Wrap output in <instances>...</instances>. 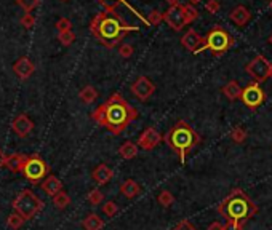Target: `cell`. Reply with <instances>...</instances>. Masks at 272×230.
Instances as JSON below:
<instances>
[{
    "label": "cell",
    "mask_w": 272,
    "mask_h": 230,
    "mask_svg": "<svg viewBox=\"0 0 272 230\" xmlns=\"http://www.w3.org/2000/svg\"><path fill=\"white\" fill-rule=\"evenodd\" d=\"M157 202L158 205H162L163 208H170V206L175 203V197L170 190H162L160 194L157 195Z\"/></svg>",
    "instance_id": "28"
},
{
    "label": "cell",
    "mask_w": 272,
    "mask_h": 230,
    "mask_svg": "<svg viewBox=\"0 0 272 230\" xmlns=\"http://www.w3.org/2000/svg\"><path fill=\"white\" fill-rule=\"evenodd\" d=\"M163 142L167 144L173 152H176L181 163H184L189 152L202 142V137L186 120H178L176 123L163 134Z\"/></svg>",
    "instance_id": "4"
},
{
    "label": "cell",
    "mask_w": 272,
    "mask_h": 230,
    "mask_svg": "<svg viewBox=\"0 0 272 230\" xmlns=\"http://www.w3.org/2000/svg\"><path fill=\"white\" fill-rule=\"evenodd\" d=\"M98 3L103 5L104 8H106V10H109V11H117V8H119L120 5H125V6H128V8H130V10H133V13L138 14V16H139V18H141V19L144 21L146 24H147V18H142L141 14H139L138 11H136L130 3L127 2V0H98ZM147 26H149V24H147Z\"/></svg>",
    "instance_id": "20"
},
{
    "label": "cell",
    "mask_w": 272,
    "mask_h": 230,
    "mask_svg": "<svg viewBox=\"0 0 272 230\" xmlns=\"http://www.w3.org/2000/svg\"><path fill=\"white\" fill-rule=\"evenodd\" d=\"M245 224H240V222H226L224 224V230H244Z\"/></svg>",
    "instance_id": "41"
},
{
    "label": "cell",
    "mask_w": 272,
    "mask_h": 230,
    "mask_svg": "<svg viewBox=\"0 0 272 230\" xmlns=\"http://www.w3.org/2000/svg\"><path fill=\"white\" fill-rule=\"evenodd\" d=\"M24 218H21L19 214L14 211V213H11L8 218H6V226H8L10 229H13V230H18V229H21L22 226H24Z\"/></svg>",
    "instance_id": "29"
},
{
    "label": "cell",
    "mask_w": 272,
    "mask_h": 230,
    "mask_svg": "<svg viewBox=\"0 0 272 230\" xmlns=\"http://www.w3.org/2000/svg\"><path fill=\"white\" fill-rule=\"evenodd\" d=\"M103 213L106 214V216H109V218L116 216V214L119 213V206H117V203H116V202H106V203L103 205Z\"/></svg>",
    "instance_id": "35"
},
{
    "label": "cell",
    "mask_w": 272,
    "mask_h": 230,
    "mask_svg": "<svg viewBox=\"0 0 272 230\" xmlns=\"http://www.w3.org/2000/svg\"><path fill=\"white\" fill-rule=\"evenodd\" d=\"M205 10H207L210 14H216L218 11L221 10V3H220V0H207V3H205Z\"/></svg>",
    "instance_id": "36"
},
{
    "label": "cell",
    "mask_w": 272,
    "mask_h": 230,
    "mask_svg": "<svg viewBox=\"0 0 272 230\" xmlns=\"http://www.w3.org/2000/svg\"><path fill=\"white\" fill-rule=\"evenodd\" d=\"M138 117V111L120 93L111 95L108 101L98 106L92 112V118L96 123L116 136L122 134Z\"/></svg>",
    "instance_id": "1"
},
{
    "label": "cell",
    "mask_w": 272,
    "mask_h": 230,
    "mask_svg": "<svg viewBox=\"0 0 272 230\" xmlns=\"http://www.w3.org/2000/svg\"><path fill=\"white\" fill-rule=\"evenodd\" d=\"M56 29L58 32H66V30H72V22L67 18H59L56 21Z\"/></svg>",
    "instance_id": "37"
},
{
    "label": "cell",
    "mask_w": 272,
    "mask_h": 230,
    "mask_svg": "<svg viewBox=\"0 0 272 230\" xmlns=\"http://www.w3.org/2000/svg\"><path fill=\"white\" fill-rule=\"evenodd\" d=\"M245 71L253 79V82L261 85V83H264L271 77V63L263 55H256L245 66Z\"/></svg>",
    "instance_id": "9"
},
{
    "label": "cell",
    "mask_w": 272,
    "mask_h": 230,
    "mask_svg": "<svg viewBox=\"0 0 272 230\" xmlns=\"http://www.w3.org/2000/svg\"><path fill=\"white\" fill-rule=\"evenodd\" d=\"M82 226L85 230H103L104 229V221L98 216L96 213L88 214V216L82 221Z\"/></svg>",
    "instance_id": "24"
},
{
    "label": "cell",
    "mask_w": 272,
    "mask_h": 230,
    "mask_svg": "<svg viewBox=\"0 0 272 230\" xmlns=\"http://www.w3.org/2000/svg\"><path fill=\"white\" fill-rule=\"evenodd\" d=\"M51 198H53V205H55L58 210H66L67 206L71 205V197L63 190L59 192V194H56L55 197H51Z\"/></svg>",
    "instance_id": "26"
},
{
    "label": "cell",
    "mask_w": 272,
    "mask_h": 230,
    "mask_svg": "<svg viewBox=\"0 0 272 230\" xmlns=\"http://www.w3.org/2000/svg\"><path fill=\"white\" fill-rule=\"evenodd\" d=\"M170 6H173V5H179V0H165Z\"/></svg>",
    "instance_id": "44"
},
{
    "label": "cell",
    "mask_w": 272,
    "mask_h": 230,
    "mask_svg": "<svg viewBox=\"0 0 272 230\" xmlns=\"http://www.w3.org/2000/svg\"><path fill=\"white\" fill-rule=\"evenodd\" d=\"M229 137L231 139L236 142V144H244L247 141V137H248V133H247V129L245 128H242V126H236V128H232V131L229 133Z\"/></svg>",
    "instance_id": "27"
},
{
    "label": "cell",
    "mask_w": 272,
    "mask_h": 230,
    "mask_svg": "<svg viewBox=\"0 0 272 230\" xmlns=\"http://www.w3.org/2000/svg\"><path fill=\"white\" fill-rule=\"evenodd\" d=\"M162 141H163V136L158 133L154 126H147V128L142 129V133L139 134L138 142H136V144H138L142 150H152Z\"/></svg>",
    "instance_id": "12"
},
{
    "label": "cell",
    "mask_w": 272,
    "mask_h": 230,
    "mask_svg": "<svg viewBox=\"0 0 272 230\" xmlns=\"http://www.w3.org/2000/svg\"><path fill=\"white\" fill-rule=\"evenodd\" d=\"M79 98L84 104H92V103L96 101V98H98V90L95 87H92V85H87V87H84L80 90Z\"/></svg>",
    "instance_id": "25"
},
{
    "label": "cell",
    "mask_w": 272,
    "mask_h": 230,
    "mask_svg": "<svg viewBox=\"0 0 272 230\" xmlns=\"http://www.w3.org/2000/svg\"><path fill=\"white\" fill-rule=\"evenodd\" d=\"M138 26H132L120 16L117 11L104 10L98 13L90 22V32L106 48H114L119 43H122L127 34L138 32Z\"/></svg>",
    "instance_id": "2"
},
{
    "label": "cell",
    "mask_w": 272,
    "mask_h": 230,
    "mask_svg": "<svg viewBox=\"0 0 272 230\" xmlns=\"http://www.w3.org/2000/svg\"><path fill=\"white\" fill-rule=\"evenodd\" d=\"M11 206L21 218H24V221H31L43 210V202L31 189H22L13 200Z\"/></svg>",
    "instance_id": "6"
},
{
    "label": "cell",
    "mask_w": 272,
    "mask_h": 230,
    "mask_svg": "<svg viewBox=\"0 0 272 230\" xmlns=\"http://www.w3.org/2000/svg\"><path fill=\"white\" fill-rule=\"evenodd\" d=\"M6 158H8V157H6V153L0 149V168H3L6 165Z\"/></svg>",
    "instance_id": "43"
},
{
    "label": "cell",
    "mask_w": 272,
    "mask_h": 230,
    "mask_svg": "<svg viewBox=\"0 0 272 230\" xmlns=\"http://www.w3.org/2000/svg\"><path fill=\"white\" fill-rule=\"evenodd\" d=\"M130 90H132V93L139 99V101H147V99L155 93V85L147 79L146 75H141L132 83Z\"/></svg>",
    "instance_id": "11"
},
{
    "label": "cell",
    "mask_w": 272,
    "mask_h": 230,
    "mask_svg": "<svg viewBox=\"0 0 272 230\" xmlns=\"http://www.w3.org/2000/svg\"><path fill=\"white\" fill-rule=\"evenodd\" d=\"M26 157L27 155H22V153H11L6 158V168L11 171V173H22V168H24L26 163Z\"/></svg>",
    "instance_id": "19"
},
{
    "label": "cell",
    "mask_w": 272,
    "mask_h": 230,
    "mask_svg": "<svg viewBox=\"0 0 272 230\" xmlns=\"http://www.w3.org/2000/svg\"><path fill=\"white\" fill-rule=\"evenodd\" d=\"M271 2H272V0H269V3H271Z\"/></svg>",
    "instance_id": "50"
},
{
    "label": "cell",
    "mask_w": 272,
    "mask_h": 230,
    "mask_svg": "<svg viewBox=\"0 0 272 230\" xmlns=\"http://www.w3.org/2000/svg\"><path fill=\"white\" fill-rule=\"evenodd\" d=\"M163 21L167 22L173 30H176V32H179L184 26L189 24L186 19V14H184V8L181 3L168 6V10L163 11Z\"/></svg>",
    "instance_id": "10"
},
{
    "label": "cell",
    "mask_w": 272,
    "mask_h": 230,
    "mask_svg": "<svg viewBox=\"0 0 272 230\" xmlns=\"http://www.w3.org/2000/svg\"><path fill=\"white\" fill-rule=\"evenodd\" d=\"M13 72L16 74L21 80H27L35 72V66L29 58H19L16 63L13 64Z\"/></svg>",
    "instance_id": "15"
},
{
    "label": "cell",
    "mask_w": 272,
    "mask_h": 230,
    "mask_svg": "<svg viewBox=\"0 0 272 230\" xmlns=\"http://www.w3.org/2000/svg\"><path fill=\"white\" fill-rule=\"evenodd\" d=\"M50 173V166L47 165V162L39 155V153H32V155H27L26 157V163L24 168H22V174L24 178L37 186L40 184L42 179H45Z\"/></svg>",
    "instance_id": "7"
},
{
    "label": "cell",
    "mask_w": 272,
    "mask_h": 230,
    "mask_svg": "<svg viewBox=\"0 0 272 230\" xmlns=\"http://www.w3.org/2000/svg\"><path fill=\"white\" fill-rule=\"evenodd\" d=\"M163 21V13L158 10H152L147 14V24L149 26H158Z\"/></svg>",
    "instance_id": "33"
},
{
    "label": "cell",
    "mask_w": 272,
    "mask_h": 230,
    "mask_svg": "<svg viewBox=\"0 0 272 230\" xmlns=\"http://www.w3.org/2000/svg\"><path fill=\"white\" fill-rule=\"evenodd\" d=\"M40 187H42V190H43L47 195L55 197L56 194H59V192L63 190V182L59 181V179L56 178V176L48 174L47 178H45V179L42 181Z\"/></svg>",
    "instance_id": "18"
},
{
    "label": "cell",
    "mask_w": 272,
    "mask_h": 230,
    "mask_svg": "<svg viewBox=\"0 0 272 230\" xmlns=\"http://www.w3.org/2000/svg\"><path fill=\"white\" fill-rule=\"evenodd\" d=\"M268 42H269V43H271V45H272V34H271V37H269V38H268Z\"/></svg>",
    "instance_id": "46"
},
{
    "label": "cell",
    "mask_w": 272,
    "mask_h": 230,
    "mask_svg": "<svg viewBox=\"0 0 272 230\" xmlns=\"http://www.w3.org/2000/svg\"><path fill=\"white\" fill-rule=\"evenodd\" d=\"M183 8H184V14H186V19H187L189 24H191V22H194L195 19H199L200 13H199V10L195 8L194 5L187 3V5H183Z\"/></svg>",
    "instance_id": "31"
},
{
    "label": "cell",
    "mask_w": 272,
    "mask_h": 230,
    "mask_svg": "<svg viewBox=\"0 0 272 230\" xmlns=\"http://www.w3.org/2000/svg\"><path fill=\"white\" fill-rule=\"evenodd\" d=\"M200 2H202V0H189V3L194 5V6H195V5H199Z\"/></svg>",
    "instance_id": "45"
},
{
    "label": "cell",
    "mask_w": 272,
    "mask_h": 230,
    "mask_svg": "<svg viewBox=\"0 0 272 230\" xmlns=\"http://www.w3.org/2000/svg\"><path fill=\"white\" fill-rule=\"evenodd\" d=\"M16 3H18L26 13H31V11L35 8V6H39L40 0H16Z\"/></svg>",
    "instance_id": "34"
},
{
    "label": "cell",
    "mask_w": 272,
    "mask_h": 230,
    "mask_svg": "<svg viewBox=\"0 0 272 230\" xmlns=\"http://www.w3.org/2000/svg\"><path fill=\"white\" fill-rule=\"evenodd\" d=\"M269 5H271V8H272V2H271V3H269Z\"/></svg>",
    "instance_id": "48"
},
{
    "label": "cell",
    "mask_w": 272,
    "mask_h": 230,
    "mask_svg": "<svg viewBox=\"0 0 272 230\" xmlns=\"http://www.w3.org/2000/svg\"><path fill=\"white\" fill-rule=\"evenodd\" d=\"M21 24L24 26L26 29H31L35 24V16H34V14H31V13H26L24 16L21 18Z\"/></svg>",
    "instance_id": "39"
},
{
    "label": "cell",
    "mask_w": 272,
    "mask_h": 230,
    "mask_svg": "<svg viewBox=\"0 0 272 230\" xmlns=\"http://www.w3.org/2000/svg\"><path fill=\"white\" fill-rule=\"evenodd\" d=\"M63 2H67V0H63Z\"/></svg>",
    "instance_id": "49"
},
{
    "label": "cell",
    "mask_w": 272,
    "mask_h": 230,
    "mask_svg": "<svg viewBox=\"0 0 272 230\" xmlns=\"http://www.w3.org/2000/svg\"><path fill=\"white\" fill-rule=\"evenodd\" d=\"M58 38H59V43L64 45V47H69L75 42V34L72 30H66V32H59L58 34Z\"/></svg>",
    "instance_id": "32"
},
{
    "label": "cell",
    "mask_w": 272,
    "mask_h": 230,
    "mask_svg": "<svg viewBox=\"0 0 272 230\" xmlns=\"http://www.w3.org/2000/svg\"><path fill=\"white\" fill-rule=\"evenodd\" d=\"M120 192H122V195L125 198H135V197H138L141 194V187H139V184L133 181V179H127L125 182H122V186H120Z\"/></svg>",
    "instance_id": "21"
},
{
    "label": "cell",
    "mask_w": 272,
    "mask_h": 230,
    "mask_svg": "<svg viewBox=\"0 0 272 230\" xmlns=\"http://www.w3.org/2000/svg\"><path fill=\"white\" fill-rule=\"evenodd\" d=\"M92 178H93V181L98 184V186H106V184H109L111 179L114 178V171H112L108 165L101 163L93 170Z\"/></svg>",
    "instance_id": "17"
},
{
    "label": "cell",
    "mask_w": 272,
    "mask_h": 230,
    "mask_svg": "<svg viewBox=\"0 0 272 230\" xmlns=\"http://www.w3.org/2000/svg\"><path fill=\"white\" fill-rule=\"evenodd\" d=\"M236 40L234 37L226 30L223 26H215L210 29V32L205 37V45H203V51H210L213 56H223L226 55L232 47Z\"/></svg>",
    "instance_id": "5"
},
{
    "label": "cell",
    "mask_w": 272,
    "mask_h": 230,
    "mask_svg": "<svg viewBox=\"0 0 272 230\" xmlns=\"http://www.w3.org/2000/svg\"><path fill=\"white\" fill-rule=\"evenodd\" d=\"M181 45L187 50L197 55V53L203 51V45H205V37H202L197 30L194 29H189L186 30V34L181 37Z\"/></svg>",
    "instance_id": "13"
},
{
    "label": "cell",
    "mask_w": 272,
    "mask_h": 230,
    "mask_svg": "<svg viewBox=\"0 0 272 230\" xmlns=\"http://www.w3.org/2000/svg\"><path fill=\"white\" fill-rule=\"evenodd\" d=\"M87 200H88V203H92L93 206H98V205H101L104 202V194L100 189H92V190L88 192Z\"/></svg>",
    "instance_id": "30"
},
{
    "label": "cell",
    "mask_w": 272,
    "mask_h": 230,
    "mask_svg": "<svg viewBox=\"0 0 272 230\" xmlns=\"http://www.w3.org/2000/svg\"><path fill=\"white\" fill-rule=\"evenodd\" d=\"M138 150H139V145L133 141H127L119 147V153L124 160H133L138 155Z\"/></svg>",
    "instance_id": "23"
},
{
    "label": "cell",
    "mask_w": 272,
    "mask_h": 230,
    "mask_svg": "<svg viewBox=\"0 0 272 230\" xmlns=\"http://www.w3.org/2000/svg\"><path fill=\"white\" fill-rule=\"evenodd\" d=\"M208 230H224V224H221L220 221H215L208 226Z\"/></svg>",
    "instance_id": "42"
},
{
    "label": "cell",
    "mask_w": 272,
    "mask_h": 230,
    "mask_svg": "<svg viewBox=\"0 0 272 230\" xmlns=\"http://www.w3.org/2000/svg\"><path fill=\"white\" fill-rule=\"evenodd\" d=\"M218 213L229 222L247 224L252 218L256 216L258 206H256L252 198L247 195L245 190L236 187L231 190V194L226 197L220 205H218Z\"/></svg>",
    "instance_id": "3"
},
{
    "label": "cell",
    "mask_w": 272,
    "mask_h": 230,
    "mask_svg": "<svg viewBox=\"0 0 272 230\" xmlns=\"http://www.w3.org/2000/svg\"><path fill=\"white\" fill-rule=\"evenodd\" d=\"M242 88L240 85H239V82L237 80H229L226 85L221 88V91H223V95L228 98V99H231V101H234V99H240V96H242Z\"/></svg>",
    "instance_id": "22"
},
{
    "label": "cell",
    "mask_w": 272,
    "mask_h": 230,
    "mask_svg": "<svg viewBox=\"0 0 272 230\" xmlns=\"http://www.w3.org/2000/svg\"><path fill=\"white\" fill-rule=\"evenodd\" d=\"M229 19H231L236 26L244 27V26L248 24V22H250V19H252V13H250V10H248L245 5H237L236 8H234V10L229 13Z\"/></svg>",
    "instance_id": "16"
},
{
    "label": "cell",
    "mask_w": 272,
    "mask_h": 230,
    "mask_svg": "<svg viewBox=\"0 0 272 230\" xmlns=\"http://www.w3.org/2000/svg\"><path fill=\"white\" fill-rule=\"evenodd\" d=\"M240 101L244 106H247L250 111H256L264 104L266 101V91L261 88L260 83L252 82L242 90V96H240Z\"/></svg>",
    "instance_id": "8"
},
{
    "label": "cell",
    "mask_w": 272,
    "mask_h": 230,
    "mask_svg": "<svg viewBox=\"0 0 272 230\" xmlns=\"http://www.w3.org/2000/svg\"><path fill=\"white\" fill-rule=\"evenodd\" d=\"M119 55L122 56V58H132V55H133V47H132L130 43H120Z\"/></svg>",
    "instance_id": "38"
},
{
    "label": "cell",
    "mask_w": 272,
    "mask_h": 230,
    "mask_svg": "<svg viewBox=\"0 0 272 230\" xmlns=\"http://www.w3.org/2000/svg\"><path fill=\"white\" fill-rule=\"evenodd\" d=\"M11 128L19 137H26L34 129V121L29 118L26 114H21V115H16V117L13 118Z\"/></svg>",
    "instance_id": "14"
},
{
    "label": "cell",
    "mask_w": 272,
    "mask_h": 230,
    "mask_svg": "<svg viewBox=\"0 0 272 230\" xmlns=\"http://www.w3.org/2000/svg\"><path fill=\"white\" fill-rule=\"evenodd\" d=\"M271 79H272V63H271Z\"/></svg>",
    "instance_id": "47"
},
{
    "label": "cell",
    "mask_w": 272,
    "mask_h": 230,
    "mask_svg": "<svg viewBox=\"0 0 272 230\" xmlns=\"http://www.w3.org/2000/svg\"><path fill=\"white\" fill-rule=\"evenodd\" d=\"M171 230H199V229L195 227V226H192L187 219H184V221L178 222V224H176L175 227H173Z\"/></svg>",
    "instance_id": "40"
}]
</instances>
